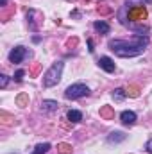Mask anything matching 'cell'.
<instances>
[{
    "mask_svg": "<svg viewBox=\"0 0 152 154\" xmlns=\"http://www.w3.org/2000/svg\"><path fill=\"white\" fill-rule=\"evenodd\" d=\"M99 66L102 68V70H106L108 74H113L114 68H116V65H114V61L111 57H108V56H102L100 59H99Z\"/></svg>",
    "mask_w": 152,
    "mask_h": 154,
    "instance_id": "cell-6",
    "label": "cell"
},
{
    "mask_svg": "<svg viewBox=\"0 0 152 154\" xmlns=\"http://www.w3.org/2000/svg\"><path fill=\"white\" fill-rule=\"evenodd\" d=\"M125 138H127L125 133H122V131H113V133L108 136V142H109V143H118V142H123Z\"/></svg>",
    "mask_w": 152,
    "mask_h": 154,
    "instance_id": "cell-9",
    "label": "cell"
},
{
    "mask_svg": "<svg viewBox=\"0 0 152 154\" xmlns=\"http://www.w3.org/2000/svg\"><path fill=\"white\" fill-rule=\"evenodd\" d=\"M57 108H59V104L56 100H43L41 102V109L43 111H57Z\"/></svg>",
    "mask_w": 152,
    "mask_h": 154,
    "instance_id": "cell-10",
    "label": "cell"
},
{
    "mask_svg": "<svg viewBox=\"0 0 152 154\" xmlns=\"http://www.w3.org/2000/svg\"><path fill=\"white\" fill-rule=\"evenodd\" d=\"M93 27H95V31H97V32H100V34H108V32L111 31L109 23H108V22H104V20L95 22V23H93Z\"/></svg>",
    "mask_w": 152,
    "mask_h": 154,
    "instance_id": "cell-8",
    "label": "cell"
},
{
    "mask_svg": "<svg viewBox=\"0 0 152 154\" xmlns=\"http://www.w3.org/2000/svg\"><path fill=\"white\" fill-rule=\"evenodd\" d=\"M100 116H104V118H111V116H113V109H111L109 106L102 108V109H100Z\"/></svg>",
    "mask_w": 152,
    "mask_h": 154,
    "instance_id": "cell-17",
    "label": "cell"
},
{
    "mask_svg": "<svg viewBox=\"0 0 152 154\" xmlns=\"http://www.w3.org/2000/svg\"><path fill=\"white\" fill-rule=\"evenodd\" d=\"M143 4H152V0H127V2H125L127 7H129V5H132V7H140V5H143Z\"/></svg>",
    "mask_w": 152,
    "mask_h": 154,
    "instance_id": "cell-14",
    "label": "cell"
},
{
    "mask_svg": "<svg viewBox=\"0 0 152 154\" xmlns=\"http://www.w3.org/2000/svg\"><path fill=\"white\" fill-rule=\"evenodd\" d=\"M125 91H127L129 97H138V95H140V88H138V86H129Z\"/></svg>",
    "mask_w": 152,
    "mask_h": 154,
    "instance_id": "cell-16",
    "label": "cell"
},
{
    "mask_svg": "<svg viewBox=\"0 0 152 154\" xmlns=\"http://www.w3.org/2000/svg\"><path fill=\"white\" fill-rule=\"evenodd\" d=\"M127 97V91L123 90V88H116V90H113V99L114 100H123Z\"/></svg>",
    "mask_w": 152,
    "mask_h": 154,
    "instance_id": "cell-13",
    "label": "cell"
},
{
    "mask_svg": "<svg viewBox=\"0 0 152 154\" xmlns=\"http://www.w3.org/2000/svg\"><path fill=\"white\" fill-rule=\"evenodd\" d=\"M25 56H27V48L25 47H14L11 52H9V61L11 63H22L23 59H25Z\"/></svg>",
    "mask_w": 152,
    "mask_h": 154,
    "instance_id": "cell-5",
    "label": "cell"
},
{
    "mask_svg": "<svg viewBox=\"0 0 152 154\" xmlns=\"http://www.w3.org/2000/svg\"><path fill=\"white\" fill-rule=\"evenodd\" d=\"M149 45V38L145 34H138L131 39H111L108 47L113 50L118 57H134L145 52Z\"/></svg>",
    "mask_w": 152,
    "mask_h": 154,
    "instance_id": "cell-1",
    "label": "cell"
},
{
    "mask_svg": "<svg viewBox=\"0 0 152 154\" xmlns=\"http://www.w3.org/2000/svg\"><path fill=\"white\" fill-rule=\"evenodd\" d=\"M25 102H27V95H20V97H18V104H20V106H23Z\"/></svg>",
    "mask_w": 152,
    "mask_h": 154,
    "instance_id": "cell-20",
    "label": "cell"
},
{
    "mask_svg": "<svg viewBox=\"0 0 152 154\" xmlns=\"http://www.w3.org/2000/svg\"><path fill=\"white\" fill-rule=\"evenodd\" d=\"M145 149H147V152L152 154V140H149V142L145 143Z\"/></svg>",
    "mask_w": 152,
    "mask_h": 154,
    "instance_id": "cell-21",
    "label": "cell"
},
{
    "mask_svg": "<svg viewBox=\"0 0 152 154\" xmlns=\"http://www.w3.org/2000/svg\"><path fill=\"white\" fill-rule=\"evenodd\" d=\"M57 151H59V154H70L72 152V145H68V143H59V145H57Z\"/></svg>",
    "mask_w": 152,
    "mask_h": 154,
    "instance_id": "cell-15",
    "label": "cell"
},
{
    "mask_svg": "<svg viewBox=\"0 0 152 154\" xmlns=\"http://www.w3.org/2000/svg\"><path fill=\"white\" fill-rule=\"evenodd\" d=\"M63 68H65V63L63 61H56L43 75V86L45 88H52L56 86L59 81H61V75H63Z\"/></svg>",
    "mask_w": 152,
    "mask_h": 154,
    "instance_id": "cell-2",
    "label": "cell"
},
{
    "mask_svg": "<svg viewBox=\"0 0 152 154\" xmlns=\"http://www.w3.org/2000/svg\"><path fill=\"white\" fill-rule=\"evenodd\" d=\"M7 81H9V77L2 74V75H0V88H5V86H7Z\"/></svg>",
    "mask_w": 152,
    "mask_h": 154,
    "instance_id": "cell-19",
    "label": "cell"
},
{
    "mask_svg": "<svg viewBox=\"0 0 152 154\" xmlns=\"http://www.w3.org/2000/svg\"><path fill=\"white\" fill-rule=\"evenodd\" d=\"M66 116H68V120H70V122H74V124H77V122H81V120H82V113H81V111H77V109H70Z\"/></svg>",
    "mask_w": 152,
    "mask_h": 154,
    "instance_id": "cell-11",
    "label": "cell"
},
{
    "mask_svg": "<svg viewBox=\"0 0 152 154\" xmlns=\"http://www.w3.org/2000/svg\"><path fill=\"white\" fill-rule=\"evenodd\" d=\"M86 95H90V88L82 82H75V84L68 86L66 91H65L66 99H81V97H86Z\"/></svg>",
    "mask_w": 152,
    "mask_h": 154,
    "instance_id": "cell-3",
    "label": "cell"
},
{
    "mask_svg": "<svg viewBox=\"0 0 152 154\" xmlns=\"http://www.w3.org/2000/svg\"><path fill=\"white\" fill-rule=\"evenodd\" d=\"M120 120H122L123 125H132V124L136 122V113H134V111H122Z\"/></svg>",
    "mask_w": 152,
    "mask_h": 154,
    "instance_id": "cell-7",
    "label": "cell"
},
{
    "mask_svg": "<svg viewBox=\"0 0 152 154\" xmlns=\"http://www.w3.org/2000/svg\"><path fill=\"white\" fill-rule=\"evenodd\" d=\"M50 151V143H39V145H36L34 147V151L31 154H45Z\"/></svg>",
    "mask_w": 152,
    "mask_h": 154,
    "instance_id": "cell-12",
    "label": "cell"
},
{
    "mask_svg": "<svg viewBox=\"0 0 152 154\" xmlns=\"http://www.w3.org/2000/svg\"><path fill=\"white\" fill-rule=\"evenodd\" d=\"M0 5L4 7V5H7V0H0Z\"/></svg>",
    "mask_w": 152,
    "mask_h": 154,
    "instance_id": "cell-23",
    "label": "cell"
},
{
    "mask_svg": "<svg viewBox=\"0 0 152 154\" xmlns=\"http://www.w3.org/2000/svg\"><path fill=\"white\" fill-rule=\"evenodd\" d=\"M88 47H90V52H93L95 48H93V41L91 39H88Z\"/></svg>",
    "mask_w": 152,
    "mask_h": 154,
    "instance_id": "cell-22",
    "label": "cell"
},
{
    "mask_svg": "<svg viewBox=\"0 0 152 154\" xmlns=\"http://www.w3.org/2000/svg\"><path fill=\"white\" fill-rule=\"evenodd\" d=\"M23 75H25V72H23V70H18V72L14 74V81H16V82H22V81H23Z\"/></svg>",
    "mask_w": 152,
    "mask_h": 154,
    "instance_id": "cell-18",
    "label": "cell"
},
{
    "mask_svg": "<svg viewBox=\"0 0 152 154\" xmlns=\"http://www.w3.org/2000/svg\"><path fill=\"white\" fill-rule=\"evenodd\" d=\"M147 9L143 7V5H140V7H131L129 9V13H127V20L131 22V23H143V20H147Z\"/></svg>",
    "mask_w": 152,
    "mask_h": 154,
    "instance_id": "cell-4",
    "label": "cell"
}]
</instances>
